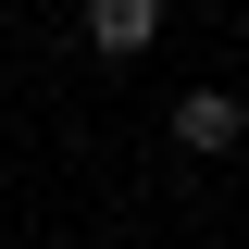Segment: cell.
Wrapping results in <instances>:
<instances>
[{
    "instance_id": "6da1fadb",
    "label": "cell",
    "mask_w": 249,
    "mask_h": 249,
    "mask_svg": "<svg viewBox=\"0 0 249 249\" xmlns=\"http://www.w3.org/2000/svg\"><path fill=\"white\" fill-rule=\"evenodd\" d=\"M175 150H187V162L249 150V100H237V88H187V100H175Z\"/></svg>"
},
{
    "instance_id": "7a4b0ae2",
    "label": "cell",
    "mask_w": 249,
    "mask_h": 249,
    "mask_svg": "<svg viewBox=\"0 0 249 249\" xmlns=\"http://www.w3.org/2000/svg\"><path fill=\"white\" fill-rule=\"evenodd\" d=\"M75 25H88L100 62H150V50H162V0H88Z\"/></svg>"
}]
</instances>
